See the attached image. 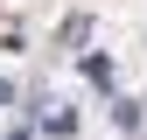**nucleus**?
I'll list each match as a JSON object with an SVG mask.
<instances>
[{
	"label": "nucleus",
	"mask_w": 147,
	"mask_h": 140,
	"mask_svg": "<svg viewBox=\"0 0 147 140\" xmlns=\"http://www.w3.org/2000/svg\"><path fill=\"white\" fill-rule=\"evenodd\" d=\"M84 77H91V91H112L119 70H112V56H84Z\"/></svg>",
	"instance_id": "f257e3e1"
},
{
	"label": "nucleus",
	"mask_w": 147,
	"mask_h": 140,
	"mask_svg": "<svg viewBox=\"0 0 147 140\" xmlns=\"http://www.w3.org/2000/svg\"><path fill=\"white\" fill-rule=\"evenodd\" d=\"M70 126H77V112H70V105H49V112H42V133H56V140H63Z\"/></svg>",
	"instance_id": "f03ea898"
},
{
	"label": "nucleus",
	"mask_w": 147,
	"mask_h": 140,
	"mask_svg": "<svg viewBox=\"0 0 147 140\" xmlns=\"http://www.w3.org/2000/svg\"><path fill=\"white\" fill-rule=\"evenodd\" d=\"M84 35H91V14H70V21H63V42H70V49H77V42H84Z\"/></svg>",
	"instance_id": "7ed1b4c3"
},
{
	"label": "nucleus",
	"mask_w": 147,
	"mask_h": 140,
	"mask_svg": "<svg viewBox=\"0 0 147 140\" xmlns=\"http://www.w3.org/2000/svg\"><path fill=\"white\" fill-rule=\"evenodd\" d=\"M7 140H28V133H7Z\"/></svg>",
	"instance_id": "20e7f679"
}]
</instances>
